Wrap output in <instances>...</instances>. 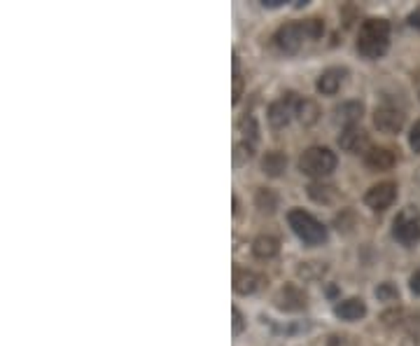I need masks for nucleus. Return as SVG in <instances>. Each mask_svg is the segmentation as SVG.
Masks as SVG:
<instances>
[{
    "mask_svg": "<svg viewBox=\"0 0 420 346\" xmlns=\"http://www.w3.org/2000/svg\"><path fill=\"white\" fill-rule=\"evenodd\" d=\"M390 47V23L386 19H366L360 26L357 50L364 58H381Z\"/></svg>",
    "mask_w": 420,
    "mask_h": 346,
    "instance_id": "obj_1",
    "label": "nucleus"
},
{
    "mask_svg": "<svg viewBox=\"0 0 420 346\" xmlns=\"http://www.w3.org/2000/svg\"><path fill=\"white\" fill-rule=\"evenodd\" d=\"M287 222L292 232L304 241L306 246H320L327 241V227L322 225L316 215H311L304 208H292L287 213Z\"/></svg>",
    "mask_w": 420,
    "mask_h": 346,
    "instance_id": "obj_2",
    "label": "nucleus"
},
{
    "mask_svg": "<svg viewBox=\"0 0 420 346\" xmlns=\"http://www.w3.org/2000/svg\"><path fill=\"white\" fill-rule=\"evenodd\" d=\"M336 152L329 148H322V145H313V148L304 150V155L299 157V171L309 178H324L336 169Z\"/></svg>",
    "mask_w": 420,
    "mask_h": 346,
    "instance_id": "obj_3",
    "label": "nucleus"
},
{
    "mask_svg": "<svg viewBox=\"0 0 420 346\" xmlns=\"http://www.w3.org/2000/svg\"><path fill=\"white\" fill-rule=\"evenodd\" d=\"M393 237L404 246H416L420 241V213L416 206L399 210L393 222Z\"/></svg>",
    "mask_w": 420,
    "mask_h": 346,
    "instance_id": "obj_4",
    "label": "nucleus"
},
{
    "mask_svg": "<svg viewBox=\"0 0 420 346\" xmlns=\"http://www.w3.org/2000/svg\"><path fill=\"white\" fill-rule=\"evenodd\" d=\"M276 45L280 52H285V54H297L301 50V45H304L306 38V31H304V23L301 21H289V23H283L280 28L276 31Z\"/></svg>",
    "mask_w": 420,
    "mask_h": 346,
    "instance_id": "obj_5",
    "label": "nucleus"
},
{
    "mask_svg": "<svg viewBox=\"0 0 420 346\" xmlns=\"http://www.w3.org/2000/svg\"><path fill=\"white\" fill-rule=\"evenodd\" d=\"M297 105H299V96L297 94H285L283 98H278L269 105V125L274 129H283L292 122V117L297 115Z\"/></svg>",
    "mask_w": 420,
    "mask_h": 346,
    "instance_id": "obj_6",
    "label": "nucleus"
},
{
    "mask_svg": "<svg viewBox=\"0 0 420 346\" xmlns=\"http://www.w3.org/2000/svg\"><path fill=\"white\" fill-rule=\"evenodd\" d=\"M406 115L395 105H378L374 110V127L383 133H399L404 129Z\"/></svg>",
    "mask_w": 420,
    "mask_h": 346,
    "instance_id": "obj_7",
    "label": "nucleus"
},
{
    "mask_svg": "<svg viewBox=\"0 0 420 346\" xmlns=\"http://www.w3.org/2000/svg\"><path fill=\"white\" fill-rule=\"evenodd\" d=\"M395 199H397V185L390 183H378L374 187H369L364 195V204L369 206L371 210H386L395 204Z\"/></svg>",
    "mask_w": 420,
    "mask_h": 346,
    "instance_id": "obj_8",
    "label": "nucleus"
},
{
    "mask_svg": "<svg viewBox=\"0 0 420 346\" xmlns=\"http://www.w3.org/2000/svg\"><path fill=\"white\" fill-rule=\"evenodd\" d=\"M306 300H309L306 292L294 283L283 285L274 297L276 307L280 309V312H301V309H306Z\"/></svg>",
    "mask_w": 420,
    "mask_h": 346,
    "instance_id": "obj_9",
    "label": "nucleus"
},
{
    "mask_svg": "<svg viewBox=\"0 0 420 346\" xmlns=\"http://www.w3.org/2000/svg\"><path fill=\"white\" fill-rule=\"evenodd\" d=\"M339 145L341 150L351 152V155H360V152H369V133L364 129H360L357 125L353 127H343L341 136H339Z\"/></svg>",
    "mask_w": 420,
    "mask_h": 346,
    "instance_id": "obj_10",
    "label": "nucleus"
},
{
    "mask_svg": "<svg viewBox=\"0 0 420 346\" xmlns=\"http://www.w3.org/2000/svg\"><path fill=\"white\" fill-rule=\"evenodd\" d=\"M259 285H262V277L257 272L241 269V267L234 269V292H239V295H252V292L259 290Z\"/></svg>",
    "mask_w": 420,
    "mask_h": 346,
    "instance_id": "obj_11",
    "label": "nucleus"
},
{
    "mask_svg": "<svg viewBox=\"0 0 420 346\" xmlns=\"http://www.w3.org/2000/svg\"><path fill=\"white\" fill-rule=\"evenodd\" d=\"M343 80H346V68H327L320 78H318L316 89L318 94H322V96H334V94L341 89Z\"/></svg>",
    "mask_w": 420,
    "mask_h": 346,
    "instance_id": "obj_12",
    "label": "nucleus"
},
{
    "mask_svg": "<svg viewBox=\"0 0 420 346\" xmlns=\"http://www.w3.org/2000/svg\"><path fill=\"white\" fill-rule=\"evenodd\" d=\"M395 152L388 148H371L364 155V164L371 171H390L395 166Z\"/></svg>",
    "mask_w": 420,
    "mask_h": 346,
    "instance_id": "obj_13",
    "label": "nucleus"
},
{
    "mask_svg": "<svg viewBox=\"0 0 420 346\" xmlns=\"http://www.w3.org/2000/svg\"><path fill=\"white\" fill-rule=\"evenodd\" d=\"M334 314L339 316L341 321H360L366 316V304L360 300V297H348V300L336 304Z\"/></svg>",
    "mask_w": 420,
    "mask_h": 346,
    "instance_id": "obj_14",
    "label": "nucleus"
},
{
    "mask_svg": "<svg viewBox=\"0 0 420 346\" xmlns=\"http://www.w3.org/2000/svg\"><path fill=\"white\" fill-rule=\"evenodd\" d=\"M280 253V241L271 234H262L252 241V255L259 257V260H271Z\"/></svg>",
    "mask_w": 420,
    "mask_h": 346,
    "instance_id": "obj_15",
    "label": "nucleus"
},
{
    "mask_svg": "<svg viewBox=\"0 0 420 346\" xmlns=\"http://www.w3.org/2000/svg\"><path fill=\"white\" fill-rule=\"evenodd\" d=\"M287 169V157L283 152H266L262 160V171L269 175V178H280Z\"/></svg>",
    "mask_w": 420,
    "mask_h": 346,
    "instance_id": "obj_16",
    "label": "nucleus"
},
{
    "mask_svg": "<svg viewBox=\"0 0 420 346\" xmlns=\"http://www.w3.org/2000/svg\"><path fill=\"white\" fill-rule=\"evenodd\" d=\"M322 110L320 105H318L316 101H311V98H299V105H297V117L299 122L304 127H313L318 120H320Z\"/></svg>",
    "mask_w": 420,
    "mask_h": 346,
    "instance_id": "obj_17",
    "label": "nucleus"
},
{
    "mask_svg": "<svg viewBox=\"0 0 420 346\" xmlns=\"http://www.w3.org/2000/svg\"><path fill=\"white\" fill-rule=\"evenodd\" d=\"M362 113H364V105L360 101H346L336 108V120L343 122L346 127H353V125H357Z\"/></svg>",
    "mask_w": 420,
    "mask_h": 346,
    "instance_id": "obj_18",
    "label": "nucleus"
},
{
    "mask_svg": "<svg viewBox=\"0 0 420 346\" xmlns=\"http://www.w3.org/2000/svg\"><path fill=\"white\" fill-rule=\"evenodd\" d=\"M278 202H280V199H278V195L274 190H259L257 192V197H254V204H257V208L262 210V213H276V208H278Z\"/></svg>",
    "mask_w": 420,
    "mask_h": 346,
    "instance_id": "obj_19",
    "label": "nucleus"
},
{
    "mask_svg": "<svg viewBox=\"0 0 420 346\" xmlns=\"http://www.w3.org/2000/svg\"><path fill=\"white\" fill-rule=\"evenodd\" d=\"M301 23H304V31H306V38H309V40L322 38V33H324L322 19H309V21H301Z\"/></svg>",
    "mask_w": 420,
    "mask_h": 346,
    "instance_id": "obj_20",
    "label": "nucleus"
},
{
    "mask_svg": "<svg viewBox=\"0 0 420 346\" xmlns=\"http://www.w3.org/2000/svg\"><path fill=\"white\" fill-rule=\"evenodd\" d=\"M376 297L381 302H397L399 292L393 283H383V285H378V288H376Z\"/></svg>",
    "mask_w": 420,
    "mask_h": 346,
    "instance_id": "obj_21",
    "label": "nucleus"
},
{
    "mask_svg": "<svg viewBox=\"0 0 420 346\" xmlns=\"http://www.w3.org/2000/svg\"><path fill=\"white\" fill-rule=\"evenodd\" d=\"M241 96H243V78L239 73V56L234 54V105L241 101Z\"/></svg>",
    "mask_w": 420,
    "mask_h": 346,
    "instance_id": "obj_22",
    "label": "nucleus"
},
{
    "mask_svg": "<svg viewBox=\"0 0 420 346\" xmlns=\"http://www.w3.org/2000/svg\"><path fill=\"white\" fill-rule=\"evenodd\" d=\"M241 131L245 133V138L247 136L252 140L257 138V122H254V117H243V120H241Z\"/></svg>",
    "mask_w": 420,
    "mask_h": 346,
    "instance_id": "obj_23",
    "label": "nucleus"
},
{
    "mask_svg": "<svg viewBox=\"0 0 420 346\" xmlns=\"http://www.w3.org/2000/svg\"><path fill=\"white\" fill-rule=\"evenodd\" d=\"M250 157H252V145H247V140H245V143L236 145V155H234L236 164H241L243 160H250Z\"/></svg>",
    "mask_w": 420,
    "mask_h": 346,
    "instance_id": "obj_24",
    "label": "nucleus"
},
{
    "mask_svg": "<svg viewBox=\"0 0 420 346\" xmlns=\"http://www.w3.org/2000/svg\"><path fill=\"white\" fill-rule=\"evenodd\" d=\"M409 145H411V150L416 152V155H420V120L416 122V125L411 127V133H409Z\"/></svg>",
    "mask_w": 420,
    "mask_h": 346,
    "instance_id": "obj_25",
    "label": "nucleus"
},
{
    "mask_svg": "<svg viewBox=\"0 0 420 346\" xmlns=\"http://www.w3.org/2000/svg\"><path fill=\"white\" fill-rule=\"evenodd\" d=\"M232 316H234V335H241L243 332V327H245V318H243V314H241V309H232Z\"/></svg>",
    "mask_w": 420,
    "mask_h": 346,
    "instance_id": "obj_26",
    "label": "nucleus"
},
{
    "mask_svg": "<svg viewBox=\"0 0 420 346\" xmlns=\"http://www.w3.org/2000/svg\"><path fill=\"white\" fill-rule=\"evenodd\" d=\"M409 288H411L413 295H420V269H418V272H413V274H411V279H409Z\"/></svg>",
    "mask_w": 420,
    "mask_h": 346,
    "instance_id": "obj_27",
    "label": "nucleus"
},
{
    "mask_svg": "<svg viewBox=\"0 0 420 346\" xmlns=\"http://www.w3.org/2000/svg\"><path fill=\"white\" fill-rule=\"evenodd\" d=\"M283 3H285V0H262L264 8H280Z\"/></svg>",
    "mask_w": 420,
    "mask_h": 346,
    "instance_id": "obj_28",
    "label": "nucleus"
},
{
    "mask_svg": "<svg viewBox=\"0 0 420 346\" xmlns=\"http://www.w3.org/2000/svg\"><path fill=\"white\" fill-rule=\"evenodd\" d=\"M409 23H411V26L420 28V12H416V14H411V17H409Z\"/></svg>",
    "mask_w": 420,
    "mask_h": 346,
    "instance_id": "obj_29",
    "label": "nucleus"
}]
</instances>
